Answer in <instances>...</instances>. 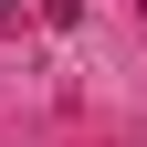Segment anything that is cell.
<instances>
[{
  "label": "cell",
  "instance_id": "6da1fadb",
  "mask_svg": "<svg viewBox=\"0 0 147 147\" xmlns=\"http://www.w3.org/2000/svg\"><path fill=\"white\" fill-rule=\"evenodd\" d=\"M32 21H74V11H84V0H21Z\"/></svg>",
  "mask_w": 147,
  "mask_h": 147
},
{
  "label": "cell",
  "instance_id": "7a4b0ae2",
  "mask_svg": "<svg viewBox=\"0 0 147 147\" xmlns=\"http://www.w3.org/2000/svg\"><path fill=\"white\" fill-rule=\"evenodd\" d=\"M0 21H21V0H0Z\"/></svg>",
  "mask_w": 147,
  "mask_h": 147
},
{
  "label": "cell",
  "instance_id": "3957f363",
  "mask_svg": "<svg viewBox=\"0 0 147 147\" xmlns=\"http://www.w3.org/2000/svg\"><path fill=\"white\" fill-rule=\"evenodd\" d=\"M137 21H147V0H137Z\"/></svg>",
  "mask_w": 147,
  "mask_h": 147
}]
</instances>
